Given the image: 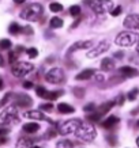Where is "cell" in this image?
<instances>
[{
  "label": "cell",
  "instance_id": "obj_1",
  "mask_svg": "<svg viewBox=\"0 0 139 148\" xmlns=\"http://www.w3.org/2000/svg\"><path fill=\"white\" fill-rule=\"evenodd\" d=\"M44 12V7L38 3H33V4L27 5L26 8H23L21 11V18L25 19V21H30V22H34V21H38L40 16Z\"/></svg>",
  "mask_w": 139,
  "mask_h": 148
},
{
  "label": "cell",
  "instance_id": "obj_2",
  "mask_svg": "<svg viewBox=\"0 0 139 148\" xmlns=\"http://www.w3.org/2000/svg\"><path fill=\"white\" fill-rule=\"evenodd\" d=\"M18 106L10 105L0 113V125H10L18 122Z\"/></svg>",
  "mask_w": 139,
  "mask_h": 148
},
{
  "label": "cell",
  "instance_id": "obj_3",
  "mask_svg": "<svg viewBox=\"0 0 139 148\" xmlns=\"http://www.w3.org/2000/svg\"><path fill=\"white\" fill-rule=\"evenodd\" d=\"M139 41V36L136 33H132V32H121L117 34L116 40V45L119 46H123V48H127V46H132L134 44H136Z\"/></svg>",
  "mask_w": 139,
  "mask_h": 148
},
{
  "label": "cell",
  "instance_id": "obj_4",
  "mask_svg": "<svg viewBox=\"0 0 139 148\" xmlns=\"http://www.w3.org/2000/svg\"><path fill=\"white\" fill-rule=\"evenodd\" d=\"M85 3H87L95 14H105L113 10L112 0H85Z\"/></svg>",
  "mask_w": 139,
  "mask_h": 148
},
{
  "label": "cell",
  "instance_id": "obj_5",
  "mask_svg": "<svg viewBox=\"0 0 139 148\" xmlns=\"http://www.w3.org/2000/svg\"><path fill=\"white\" fill-rule=\"evenodd\" d=\"M75 136L83 141H93L97 137V130L91 124H86V125L82 124L81 128L75 132Z\"/></svg>",
  "mask_w": 139,
  "mask_h": 148
},
{
  "label": "cell",
  "instance_id": "obj_6",
  "mask_svg": "<svg viewBox=\"0 0 139 148\" xmlns=\"http://www.w3.org/2000/svg\"><path fill=\"white\" fill-rule=\"evenodd\" d=\"M81 126H82L81 120H78V118H72V120H68V121L60 124V126H59V133H60V135H63V136L71 135V133L75 135V132L79 129Z\"/></svg>",
  "mask_w": 139,
  "mask_h": 148
},
{
  "label": "cell",
  "instance_id": "obj_7",
  "mask_svg": "<svg viewBox=\"0 0 139 148\" xmlns=\"http://www.w3.org/2000/svg\"><path fill=\"white\" fill-rule=\"evenodd\" d=\"M34 69L33 64L26 63V61H19V63L12 64V68H11V72L15 77H23L29 75L30 72Z\"/></svg>",
  "mask_w": 139,
  "mask_h": 148
},
{
  "label": "cell",
  "instance_id": "obj_8",
  "mask_svg": "<svg viewBox=\"0 0 139 148\" xmlns=\"http://www.w3.org/2000/svg\"><path fill=\"white\" fill-rule=\"evenodd\" d=\"M45 79H46L48 83H52V84H60V83H63L64 82L66 75H64V71L62 69V68H52L50 71L46 72Z\"/></svg>",
  "mask_w": 139,
  "mask_h": 148
},
{
  "label": "cell",
  "instance_id": "obj_9",
  "mask_svg": "<svg viewBox=\"0 0 139 148\" xmlns=\"http://www.w3.org/2000/svg\"><path fill=\"white\" fill-rule=\"evenodd\" d=\"M36 92H37V95H38L40 98L49 99V101H55V99L60 98V97L64 94L62 90H59V91H48L45 87H41V86H38V87L36 88Z\"/></svg>",
  "mask_w": 139,
  "mask_h": 148
},
{
  "label": "cell",
  "instance_id": "obj_10",
  "mask_svg": "<svg viewBox=\"0 0 139 148\" xmlns=\"http://www.w3.org/2000/svg\"><path fill=\"white\" fill-rule=\"evenodd\" d=\"M108 49H109V42L104 40V41H101V42H100V44L95 46V48H93L91 50H89V52H87V57H89V58L98 57L100 54L105 53Z\"/></svg>",
  "mask_w": 139,
  "mask_h": 148
},
{
  "label": "cell",
  "instance_id": "obj_11",
  "mask_svg": "<svg viewBox=\"0 0 139 148\" xmlns=\"http://www.w3.org/2000/svg\"><path fill=\"white\" fill-rule=\"evenodd\" d=\"M123 25L126 29H130V30H139V15L138 14L127 15Z\"/></svg>",
  "mask_w": 139,
  "mask_h": 148
},
{
  "label": "cell",
  "instance_id": "obj_12",
  "mask_svg": "<svg viewBox=\"0 0 139 148\" xmlns=\"http://www.w3.org/2000/svg\"><path fill=\"white\" fill-rule=\"evenodd\" d=\"M32 103L33 99L26 94H17L14 98V105L19 106V108H29V106H32Z\"/></svg>",
  "mask_w": 139,
  "mask_h": 148
},
{
  "label": "cell",
  "instance_id": "obj_13",
  "mask_svg": "<svg viewBox=\"0 0 139 148\" xmlns=\"http://www.w3.org/2000/svg\"><path fill=\"white\" fill-rule=\"evenodd\" d=\"M25 117H27V118H32V120H42V121L52 122L49 118L45 116L42 112H40V110H29V112L25 113Z\"/></svg>",
  "mask_w": 139,
  "mask_h": 148
},
{
  "label": "cell",
  "instance_id": "obj_14",
  "mask_svg": "<svg viewBox=\"0 0 139 148\" xmlns=\"http://www.w3.org/2000/svg\"><path fill=\"white\" fill-rule=\"evenodd\" d=\"M91 46H93V42H91V41H78V42H75V44L70 48L68 52L72 53V52H76V50H81V49H89Z\"/></svg>",
  "mask_w": 139,
  "mask_h": 148
},
{
  "label": "cell",
  "instance_id": "obj_15",
  "mask_svg": "<svg viewBox=\"0 0 139 148\" xmlns=\"http://www.w3.org/2000/svg\"><path fill=\"white\" fill-rule=\"evenodd\" d=\"M119 73L123 75L124 77H135L139 75L138 69H135V68H132V67H121L120 69H119Z\"/></svg>",
  "mask_w": 139,
  "mask_h": 148
},
{
  "label": "cell",
  "instance_id": "obj_16",
  "mask_svg": "<svg viewBox=\"0 0 139 148\" xmlns=\"http://www.w3.org/2000/svg\"><path fill=\"white\" fill-rule=\"evenodd\" d=\"M36 140L32 139V137H21V139L17 141V148H30L33 147Z\"/></svg>",
  "mask_w": 139,
  "mask_h": 148
},
{
  "label": "cell",
  "instance_id": "obj_17",
  "mask_svg": "<svg viewBox=\"0 0 139 148\" xmlns=\"http://www.w3.org/2000/svg\"><path fill=\"white\" fill-rule=\"evenodd\" d=\"M119 121H120V120H119L116 116H109L106 120L102 122V126L105 129H113V128L119 124Z\"/></svg>",
  "mask_w": 139,
  "mask_h": 148
},
{
  "label": "cell",
  "instance_id": "obj_18",
  "mask_svg": "<svg viewBox=\"0 0 139 148\" xmlns=\"http://www.w3.org/2000/svg\"><path fill=\"white\" fill-rule=\"evenodd\" d=\"M113 105H115V102H113V101H109V102H105V103H102V105H101V106H98V108L95 109V112L98 113L100 116H105V114H106L108 112H109V110H111V109L113 108Z\"/></svg>",
  "mask_w": 139,
  "mask_h": 148
},
{
  "label": "cell",
  "instance_id": "obj_19",
  "mask_svg": "<svg viewBox=\"0 0 139 148\" xmlns=\"http://www.w3.org/2000/svg\"><path fill=\"white\" fill-rule=\"evenodd\" d=\"M113 68H115V61H113L112 58H104L102 61H101V69L102 71H112Z\"/></svg>",
  "mask_w": 139,
  "mask_h": 148
},
{
  "label": "cell",
  "instance_id": "obj_20",
  "mask_svg": "<svg viewBox=\"0 0 139 148\" xmlns=\"http://www.w3.org/2000/svg\"><path fill=\"white\" fill-rule=\"evenodd\" d=\"M57 110L60 113H63V114H71V113L75 112V109L72 108L71 105H68V103H59Z\"/></svg>",
  "mask_w": 139,
  "mask_h": 148
},
{
  "label": "cell",
  "instance_id": "obj_21",
  "mask_svg": "<svg viewBox=\"0 0 139 148\" xmlns=\"http://www.w3.org/2000/svg\"><path fill=\"white\" fill-rule=\"evenodd\" d=\"M93 75H94V71H93V69H85V71L79 72L75 76V79L76 80H86V79H90Z\"/></svg>",
  "mask_w": 139,
  "mask_h": 148
},
{
  "label": "cell",
  "instance_id": "obj_22",
  "mask_svg": "<svg viewBox=\"0 0 139 148\" xmlns=\"http://www.w3.org/2000/svg\"><path fill=\"white\" fill-rule=\"evenodd\" d=\"M40 129V125L37 122H29V124H25L23 125V130L26 133H36L37 130Z\"/></svg>",
  "mask_w": 139,
  "mask_h": 148
},
{
  "label": "cell",
  "instance_id": "obj_23",
  "mask_svg": "<svg viewBox=\"0 0 139 148\" xmlns=\"http://www.w3.org/2000/svg\"><path fill=\"white\" fill-rule=\"evenodd\" d=\"M49 25L52 29H60V27L63 26V21H62V18H59V16H53V18L50 19Z\"/></svg>",
  "mask_w": 139,
  "mask_h": 148
},
{
  "label": "cell",
  "instance_id": "obj_24",
  "mask_svg": "<svg viewBox=\"0 0 139 148\" xmlns=\"http://www.w3.org/2000/svg\"><path fill=\"white\" fill-rule=\"evenodd\" d=\"M8 32H10V34H12V36H17V34H19V33L22 32V27L19 26L18 23H11L10 25V27H8Z\"/></svg>",
  "mask_w": 139,
  "mask_h": 148
},
{
  "label": "cell",
  "instance_id": "obj_25",
  "mask_svg": "<svg viewBox=\"0 0 139 148\" xmlns=\"http://www.w3.org/2000/svg\"><path fill=\"white\" fill-rule=\"evenodd\" d=\"M56 148H74V144L70 140H60L56 144Z\"/></svg>",
  "mask_w": 139,
  "mask_h": 148
},
{
  "label": "cell",
  "instance_id": "obj_26",
  "mask_svg": "<svg viewBox=\"0 0 139 148\" xmlns=\"http://www.w3.org/2000/svg\"><path fill=\"white\" fill-rule=\"evenodd\" d=\"M49 10L52 12H60V11H63V5L60 4V3H50Z\"/></svg>",
  "mask_w": 139,
  "mask_h": 148
},
{
  "label": "cell",
  "instance_id": "obj_27",
  "mask_svg": "<svg viewBox=\"0 0 139 148\" xmlns=\"http://www.w3.org/2000/svg\"><path fill=\"white\" fill-rule=\"evenodd\" d=\"M70 14L72 16H79L81 15V7L79 5H71L70 7Z\"/></svg>",
  "mask_w": 139,
  "mask_h": 148
},
{
  "label": "cell",
  "instance_id": "obj_28",
  "mask_svg": "<svg viewBox=\"0 0 139 148\" xmlns=\"http://www.w3.org/2000/svg\"><path fill=\"white\" fill-rule=\"evenodd\" d=\"M11 48V41L10 40H0V49L7 50Z\"/></svg>",
  "mask_w": 139,
  "mask_h": 148
},
{
  "label": "cell",
  "instance_id": "obj_29",
  "mask_svg": "<svg viewBox=\"0 0 139 148\" xmlns=\"http://www.w3.org/2000/svg\"><path fill=\"white\" fill-rule=\"evenodd\" d=\"M138 92H139L138 88H132V90L128 92V95H127L128 101H135V99H136V97H138Z\"/></svg>",
  "mask_w": 139,
  "mask_h": 148
},
{
  "label": "cell",
  "instance_id": "obj_30",
  "mask_svg": "<svg viewBox=\"0 0 139 148\" xmlns=\"http://www.w3.org/2000/svg\"><path fill=\"white\" fill-rule=\"evenodd\" d=\"M27 56L30 58H36L37 56H38V50L36 49V48H30V49H27Z\"/></svg>",
  "mask_w": 139,
  "mask_h": 148
},
{
  "label": "cell",
  "instance_id": "obj_31",
  "mask_svg": "<svg viewBox=\"0 0 139 148\" xmlns=\"http://www.w3.org/2000/svg\"><path fill=\"white\" fill-rule=\"evenodd\" d=\"M40 109L42 112H50V110H53V105L52 103H44L40 106Z\"/></svg>",
  "mask_w": 139,
  "mask_h": 148
},
{
  "label": "cell",
  "instance_id": "obj_32",
  "mask_svg": "<svg viewBox=\"0 0 139 148\" xmlns=\"http://www.w3.org/2000/svg\"><path fill=\"white\" fill-rule=\"evenodd\" d=\"M17 58H18V53H17V52H10V54H8V61L10 63L15 64Z\"/></svg>",
  "mask_w": 139,
  "mask_h": 148
},
{
  "label": "cell",
  "instance_id": "obj_33",
  "mask_svg": "<svg viewBox=\"0 0 139 148\" xmlns=\"http://www.w3.org/2000/svg\"><path fill=\"white\" fill-rule=\"evenodd\" d=\"M74 94L78 97V98H82L83 94H85V88H81V87H75L74 88Z\"/></svg>",
  "mask_w": 139,
  "mask_h": 148
},
{
  "label": "cell",
  "instance_id": "obj_34",
  "mask_svg": "<svg viewBox=\"0 0 139 148\" xmlns=\"http://www.w3.org/2000/svg\"><path fill=\"white\" fill-rule=\"evenodd\" d=\"M57 135V132H56V129H53V128H50L48 132H46V135H45V139H52V137H55V136Z\"/></svg>",
  "mask_w": 139,
  "mask_h": 148
},
{
  "label": "cell",
  "instance_id": "obj_35",
  "mask_svg": "<svg viewBox=\"0 0 139 148\" xmlns=\"http://www.w3.org/2000/svg\"><path fill=\"white\" fill-rule=\"evenodd\" d=\"M95 105L94 103H89V105H86L85 108H83V110H85V112H95Z\"/></svg>",
  "mask_w": 139,
  "mask_h": 148
},
{
  "label": "cell",
  "instance_id": "obj_36",
  "mask_svg": "<svg viewBox=\"0 0 139 148\" xmlns=\"http://www.w3.org/2000/svg\"><path fill=\"white\" fill-rule=\"evenodd\" d=\"M11 97H12V94H11V92H7V94H6V97L3 99H1V101H0V106H4L6 103L8 102V99L11 98Z\"/></svg>",
  "mask_w": 139,
  "mask_h": 148
},
{
  "label": "cell",
  "instance_id": "obj_37",
  "mask_svg": "<svg viewBox=\"0 0 139 148\" xmlns=\"http://www.w3.org/2000/svg\"><path fill=\"white\" fill-rule=\"evenodd\" d=\"M111 14H112V16H119L121 14V7L119 5V7H115V8L111 11Z\"/></svg>",
  "mask_w": 139,
  "mask_h": 148
},
{
  "label": "cell",
  "instance_id": "obj_38",
  "mask_svg": "<svg viewBox=\"0 0 139 148\" xmlns=\"http://www.w3.org/2000/svg\"><path fill=\"white\" fill-rule=\"evenodd\" d=\"M115 103H116V105H119V106H121V105H123V103H124V97H123V95H119V97H116V99H115Z\"/></svg>",
  "mask_w": 139,
  "mask_h": 148
},
{
  "label": "cell",
  "instance_id": "obj_39",
  "mask_svg": "<svg viewBox=\"0 0 139 148\" xmlns=\"http://www.w3.org/2000/svg\"><path fill=\"white\" fill-rule=\"evenodd\" d=\"M108 141L111 145H116V136H108Z\"/></svg>",
  "mask_w": 139,
  "mask_h": 148
},
{
  "label": "cell",
  "instance_id": "obj_40",
  "mask_svg": "<svg viewBox=\"0 0 139 148\" xmlns=\"http://www.w3.org/2000/svg\"><path fill=\"white\" fill-rule=\"evenodd\" d=\"M22 32L25 33V34H33V29L30 26H26V27H23L22 29Z\"/></svg>",
  "mask_w": 139,
  "mask_h": 148
},
{
  "label": "cell",
  "instance_id": "obj_41",
  "mask_svg": "<svg viewBox=\"0 0 139 148\" xmlns=\"http://www.w3.org/2000/svg\"><path fill=\"white\" fill-rule=\"evenodd\" d=\"M33 83L32 82H23V87H25V88H26V90H29V88H33Z\"/></svg>",
  "mask_w": 139,
  "mask_h": 148
},
{
  "label": "cell",
  "instance_id": "obj_42",
  "mask_svg": "<svg viewBox=\"0 0 139 148\" xmlns=\"http://www.w3.org/2000/svg\"><path fill=\"white\" fill-rule=\"evenodd\" d=\"M8 133V129H4V128H0V136H4Z\"/></svg>",
  "mask_w": 139,
  "mask_h": 148
},
{
  "label": "cell",
  "instance_id": "obj_43",
  "mask_svg": "<svg viewBox=\"0 0 139 148\" xmlns=\"http://www.w3.org/2000/svg\"><path fill=\"white\" fill-rule=\"evenodd\" d=\"M136 56L139 57V41H138V46H136ZM134 63H138L139 64V58H136V60H134Z\"/></svg>",
  "mask_w": 139,
  "mask_h": 148
},
{
  "label": "cell",
  "instance_id": "obj_44",
  "mask_svg": "<svg viewBox=\"0 0 139 148\" xmlns=\"http://www.w3.org/2000/svg\"><path fill=\"white\" fill-rule=\"evenodd\" d=\"M115 57L121 58V57H123V52H116V53H115Z\"/></svg>",
  "mask_w": 139,
  "mask_h": 148
},
{
  "label": "cell",
  "instance_id": "obj_45",
  "mask_svg": "<svg viewBox=\"0 0 139 148\" xmlns=\"http://www.w3.org/2000/svg\"><path fill=\"white\" fill-rule=\"evenodd\" d=\"M0 67H4V58L1 57V54H0Z\"/></svg>",
  "mask_w": 139,
  "mask_h": 148
},
{
  "label": "cell",
  "instance_id": "obj_46",
  "mask_svg": "<svg viewBox=\"0 0 139 148\" xmlns=\"http://www.w3.org/2000/svg\"><path fill=\"white\" fill-rule=\"evenodd\" d=\"M3 87H4V82H3V79L0 77V91L3 90Z\"/></svg>",
  "mask_w": 139,
  "mask_h": 148
},
{
  "label": "cell",
  "instance_id": "obj_47",
  "mask_svg": "<svg viewBox=\"0 0 139 148\" xmlns=\"http://www.w3.org/2000/svg\"><path fill=\"white\" fill-rule=\"evenodd\" d=\"M102 79L104 77L101 76V75H97V76H95V80H98V82H102Z\"/></svg>",
  "mask_w": 139,
  "mask_h": 148
},
{
  "label": "cell",
  "instance_id": "obj_48",
  "mask_svg": "<svg viewBox=\"0 0 139 148\" xmlns=\"http://www.w3.org/2000/svg\"><path fill=\"white\" fill-rule=\"evenodd\" d=\"M14 1H15V3H18V4H22L25 0H14Z\"/></svg>",
  "mask_w": 139,
  "mask_h": 148
},
{
  "label": "cell",
  "instance_id": "obj_49",
  "mask_svg": "<svg viewBox=\"0 0 139 148\" xmlns=\"http://www.w3.org/2000/svg\"><path fill=\"white\" fill-rule=\"evenodd\" d=\"M138 112H139V108H138V109H135L134 112H132V114H134V116H135V114H136V113H138Z\"/></svg>",
  "mask_w": 139,
  "mask_h": 148
},
{
  "label": "cell",
  "instance_id": "obj_50",
  "mask_svg": "<svg viewBox=\"0 0 139 148\" xmlns=\"http://www.w3.org/2000/svg\"><path fill=\"white\" fill-rule=\"evenodd\" d=\"M136 145H138V147H139V137H138V139H136Z\"/></svg>",
  "mask_w": 139,
  "mask_h": 148
},
{
  "label": "cell",
  "instance_id": "obj_51",
  "mask_svg": "<svg viewBox=\"0 0 139 148\" xmlns=\"http://www.w3.org/2000/svg\"><path fill=\"white\" fill-rule=\"evenodd\" d=\"M30 148H41V147H37V145H33V147H30Z\"/></svg>",
  "mask_w": 139,
  "mask_h": 148
},
{
  "label": "cell",
  "instance_id": "obj_52",
  "mask_svg": "<svg viewBox=\"0 0 139 148\" xmlns=\"http://www.w3.org/2000/svg\"><path fill=\"white\" fill-rule=\"evenodd\" d=\"M138 126H139V121H138Z\"/></svg>",
  "mask_w": 139,
  "mask_h": 148
}]
</instances>
